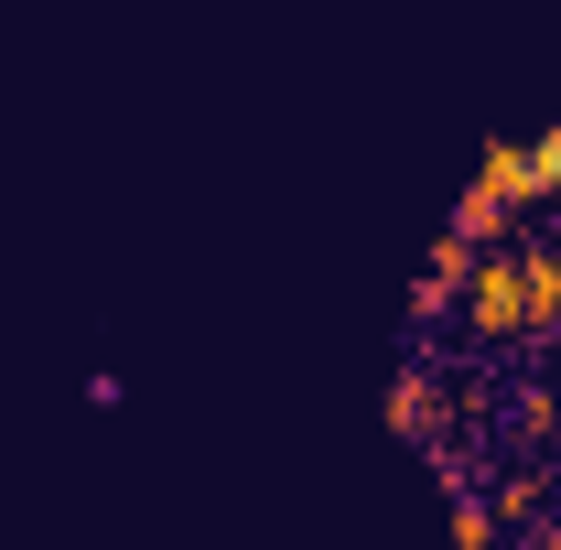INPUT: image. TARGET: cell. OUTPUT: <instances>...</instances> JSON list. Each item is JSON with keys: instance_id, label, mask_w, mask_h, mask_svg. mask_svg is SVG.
Wrapping results in <instances>:
<instances>
[{"instance_id": "cell-1", "label": "cell", "mask_w": 561, "mask_h": 550, "mask_svg": "<svg viewBox=\"0 0 561 550\" xmlns=\"http://www.w3.org/2000/svg\"><path fill=\"white\" fill-rule=\"evenodd\" d=\"M454 324L476 345H518L529 335V271H518V238L507 249H476V271H465V291H454Z\"/></svg>"}, {"instance_id": "cell-2", "label": "cell", "mask_w": 561, "mask_h": 550, "mask_svg": "<svg viewBox=\"0 0 561 550\" xmlns=\"http://www.w3.org/2000/svg\"><path fill=\"white\" fill-rule=\"evenodd\" d=\"M389 421H400L411 443H432V454L454 443V432H443V421H454V400H443V367H432V356H411V367L389 378Z\"/></svg>"}, {"instance_id": "cell-3", "label": "cell", "mask_w": 561, "mask_h": 550, "mask_svg": "<svg viewBox=\"0 0 561 550\" xmlns=\"http://www.w3.org/2000/svg\"><path fill=\"white\" fill-rule=\"evenodd\" d=\"M486 518L496 529H540L551 518V475H529V465L518 475H486Z\"/></svg>"}, {"instance_id": "cell-4", "label": "cell", "mask_w": 561, "mask_h": 550, "mask_svg": "<svg viewBox=\"0 0 561 550\" xmlns=\"http://www.w3.org/2000/svg\"><path fill=\"white\" fill-rule=\"evenodd\" d=\"M454 238H465V249H507V238H518V216L496 206L486 184H465V195H454Z\"/></svg>"}, {"instance_id": "cell-5", "label": "cell", "mask_w": 561, "mask_h": 550, "mask_svg": "<svg viewBox=\"0 0 561 550\" xmlns=\"http://www.w3.org/2000/svg\"><path fill=\"white\" fill-rule=\"evenodd\" d=\"M454 540H465V550H496V540H507V529H496V518H486V496H476V485L454 496Z\"/></svg>"}, {"instance_id": "cell-6", "label": "cell", "mask_w": 561, "mask_h": 550, "mask_svg": "<svg viewBox=\"0 0 561 550\" xmlns=\"http://www.w3.org/2000/svg\"><path fill=\"white\" fill-rule=\"evenodd\" d=\"M465 271H476V249H465V238L443 227V238H432V271H421V280H443V291H465Z\"/></svg>"}, {"instance_id": "cell-7", "label": "cell", "mask_w": 561, "mask_h": 550, "mask_svg": "<svg viewBox=\"0 0 561 550\" xmlns=\"http://www.w3.org/2000/svg\"><path fill=\"white\" fill-rule=\"evenodd\" d=\"M551 238H561V206H551Z\"/></svg>"}]
</instances>
